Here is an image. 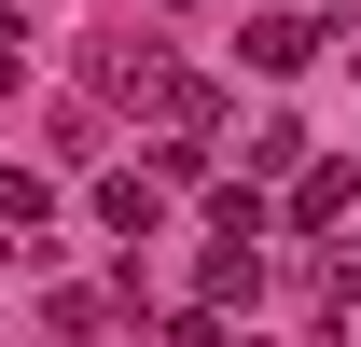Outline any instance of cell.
Returning <instances> with one entry per match:
<instances>
[{"mask_svg": "<svg viewBox=\"0 0 361 347\" xmlns=\"http://www.w3.org/2000/svg\"><path fill=\"white\" fill-rule=\"evenodd\" d=\"M97 222H111V236H153V222H167V181H153V167H111V181H97Z\"/></svg>", "mask_w": 361, "mask_h": 347, "instance_id": "1", "label": "cell"}, {"mask_svg": "<svg viewBox=\"0 0 361 347\" xmlns=\"http://www.w3.org/2000/svg\"><path fill=\"white\" fill-rule=\"evenodd\" d=\"M319 56V14H250V70H306Z\"/></svg>", "mask_w": 361, "mask_h": 347, "instance_id": "2", "label": "cell"}, {"mask_svg": "<svg viewBox=\"0 0 361 347\" xmlns=\"http://www.w3.org/2000/svg\"><path fill=\"white\" fill-rule=\"evenodd\" d=\"M348 195H361L348 167H306V181H292V222H348Z\"/></svg>", "mask_w": 361, "mask_h": 347, "instance_id": "3", "label": "cell"}, {"mask_svg": "<svg viewBox=\"0 0 361 347\" xmlns=\"http://www.w3.org/2000/svg\"><path fill=\"white\" fill-rule=\"evenodd\" d=\"M0 222H56V181L42 167H0Z\"/></svg>", "mask_w": 361, "mask_h": 347, "instance_id": "4", "label": "cell"}, {"mask_svg": "<svg viewBox=\"0 0 361 347\" xmlns=\"http://www.w3.org/2000/svg\"><path fill=\"white\" fill-rule=\"evenodd\" d=\"M250 292H264V264H250V250L223 236V250H209V305H250Z\"/></svg>", "mask_w": 361, "mask_h": 347, "instance_id": "5", "label": "cell"}]
</instances>
